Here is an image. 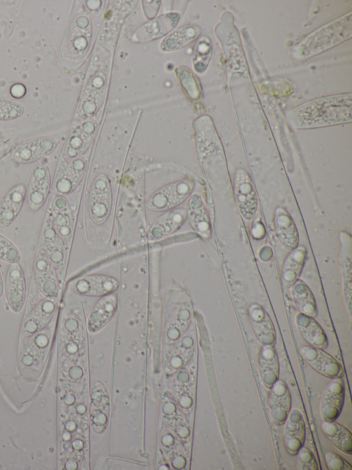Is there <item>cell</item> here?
I'll return each instance as SVG.
<instances>
[{
    "instance_id": "1f68e13d",
    "label": "cell",
    "mask_w": 352,
    "mask_h": 470,
    "mask_svg": "<svg viewBox=\"0 0 352 470\" xmlns=\"http://www.w3.org/2000/svg\"><path fill=\"white\" fill-rule=\"evenodd\" d=\"M10 91L11 92L17 91L12 95L15 98H21L25 93V88L21 84H16L12 86Z\"/></svg>"
},
{
    "instance_id": "d6986e66",
    "label": "cell",
    "mask_w": 352,
    "mask_h": 470,
    "mask_svg": "<svg viewBox=\"0 0 352 470\" xmlns=\"http://www.w3.org/2000/svg\"><path fill=\"white\" fill-rule=\"evenodd\" d=\"M321 429L328 440L342 452L351 454L352 436L351 432L341 424L334 421H323Z\"/></svg>"
},
{
    "instance_id": "ac0fdd59",
    "label": "cell",
    "mask_w": 352,
    "mask_h": 470,
    "mask_svg": "<svg viewBox=\"0 0 352 470\" xmlns=\"http://www.w3.org/2000/svg\"><path fill=\"white\" fill-rule=\"evenodd\" d=\"M307 256V249L298 245L286 257L282 269V280L285 287H291L298 278Z\"/></svg>"
},
{
    "instance_id": "8fae6325",
    "label": "cell",
    "mask_w": 352,
    "mask_h": 470,
    "mask_svg": "<svg viewBox=\"0 0 352 470\" xmlns=\"http://www.w3.org/2000/svg\"><path fill=\"white\" fill-rule=\"evenodd\" d=\"M269 405L272 418L278 425L284 424L292 405L289 391L285 382L278 379L270 388Z\"/></svg>"
},
{
    "instance_id": "83f0119b",
    "label": "cell",
    "mask_w": 352,
    "mask_h": 470,
    "mask_svg": "<svg viewBox=\"0 0 352 470\" xmlns=\"http://www.w3.org/2000/svg\"><path fill=\"white\" fill-rule=\"evenodd\" d=\"M21 258L20 252L16 245L0 234V260L12 264L19 263Z\"/></svg>"
},
{
    "instance_id": "277c9868",
    "label": "cell",
    "mask_w": 352,
    "mask_h": 470,
    "mask_svg": "<svg viewBox=\"0 0 352 470\" xmlns=\"http://www.w3.org/2000/svg\"><path fill=\"white\" fill-rule=\"evenodd\" d=\"M56 141L47 136L30 139L19 143L13 150L11 159L21 164H29L42 160L56 147Z\"/></svg>"
},
{
    "instance_id": "5bb4252c",
    "label": "cell",
    "mask_w": 352,
    "mask_h": 470,
    "mask_svg": "<svg viewBox=\"0 0 352 470\" xmlns=\"http://www.w3.org/2000/svg\"><path fill=\"white\" fill-rule=\"evenodd\" d=\"M274 229L276 236L287 249L292 251L298 245V233L296 225L283 207H278L274 212Z\"/></svg>"
},
{
    "instance_id": "d6a6232c",
    "label": "cell",
    "mask_w": 352,
    "mask_h": 470,
    "mask_svg": "<svg viewBox=\"0 0 352 470\" xmlns=\"http://www.w3.org/2000/svg\"><path fill=\"white\" fill-rule=\"evenodd\" d=\"M3 292H4V285H3V282L1 274L0 273V298L2 296Z\"/></svg>"
},
{
    "instance_id": "3957f363",
    "label": "cell",
    "mask_w": 352,
    "mask_h": 470,
    "mask_svg": "<svg viewBox=\"0 0 352 470\" xmlns=\"http://www.w3.org/2000/svg\"><path fill=\"white\" fill-rule=\"evenodd\" d=\"M51 187V174L47 163L37 161L31 170L26 191L29 208L36 212L46 202Z\"/></svg>"
},
{
    "instance_id": "7c38bea8",
    "label": "cell",
    "mask_w": 352,
    "mask_h": 470,
    "mask_svg": "<svg viewBox=\"0 0 352 470\" xmlns=\"http://www.w3.org/2000/svg\"><path fill=\"white\" fill-rule=\"evenodd\" d=\"M284 442L287 451L292 456L297 454L302 447L305 437V427L301 413L298 410L290 411L284 422Z\"/></svg>"
},
{
    "instance_id": "44dd1931",
    "label": "cell",
    "mask_w": 352,
    "mask_h": 470,
    "mask_svg": "<svg viewBox=\"0 0 352 470\" xmlns=\"http://www.w3.org/2000/svg\"><path fill=\"white\" fill-rule=\"evenodd\" d=\"M340 264L343 278L344 296L350 311L351 303V238L347 234H340Z\"/></svg>"
},
{
    "instance_id": "ba28073f",
    "label": "cell",
    "mask_w": 352,
    "mask_h": 470,
    "mask_svg": "<svg viewBox=\"0 0 352 470\" xmlns=\"http://www.w3.org/2000/svg\"><path fill=\"white\" fill-rule=\"evenodd\" d=\"M8 304L14 312L21 311L26 297V285L22 267L17 263L10 264L4 286Z\"/></svg>"
},
{
    "instance_id": "603a6c76",
    "label": "cell",
    "mask_w": 352,
    "mask_h": 470,
    "mask_svg": "<svg viewBox=\"0 0 352 470\" xmlns=\"http://www.w3.org/2000/svg\"><path fill=\"white\" fill-rule=\"evenodd\" d=\"M91 199V212L94 219L102 221L109 210L111 194L106 181L99 179L93 188Z\"/></svg>"
},
{
    "instance_id": "cb8c5ba5",
    "label": "cell",
    "mask_w": 352,
    "mask_h": 470,
    "mask_svg": "<svg viewBox=\"0 0 352 470\" xmlns=\"http://www.w3.org/2000/svg\"><path fill=\"white\" fill-rule=\"evenodd\" d=\"M184 212L182 210L170 211L155 222L148 232L151 239H158L176 230L184 220Z\"/></svg>"
},
{
    "instance_id": "30bf717a",
    "label": "cell",
    "mask_w": 352,
    "mask_h": 470,
    "mask_svg": "<svg viewBox=\"0 0 352 470\" xmlns=\"http://www.w3.org/2000/svg\"><path fill=\"white\" fill-rule=\"evenodd\" d=\"M27 187L18 183L11 187L0 203V227L10 226L16 218L26 199Z\"/></svg>"
},
{
    "instance_id": "f1b7e54d",
    "label": "cell",
    "mask_w": 352,
    "mask_h": 470,
    "mask_svg": "<svg viewBox=\"0 0 352 470\" xmlns=\"http://www.w3.org/2000/svg\"><path fill=\"white\" fill-rule=\"evenodd\" d=\"M24 113L23 107L15 102L0 100V121L19 118Z\"/></svg>"
},
{
    "instance_id": "5b68a950",
    "label": "cell",
    "mask_w": 352,
    "mask_h": 470,
    "mask_svg": "<svg viewBox=\"0 0 352 470\" xmlns=\"http://www.w3.org/2000/svg\"><path fill=\"white\" fill-rule=\"evenodd\" d=\"M193 185L190 181H182L157 190L149 198L147 206L155 211H164L181 203L190 193Z\"/></svg>"
},
{
    "instance_id": "7402d4cb",
    "label": "cell",
    "mask_w": 352,
    "mask_h": 470,
    "mask_svg": "<svg viewBox=\"0 0 352 470\" xmlns=\"http://www.w3.org/2000/svg\"><path fill=\"white\" fill-rule=\"evenodd\" d=\"M188 216L192 227L203 237L210 236V222L207 210L197 195L192 196L188 203Z\"/></svg>"
},
{
    "instance_id": "484cf974",
    "label": "cell",
    "mask_w": 352,
    "mask_h": 470,
    "mask_svg": "<svg viewBox=\"0 0 352 470\" xmlns=\"http://www.w3.org/2000/svg\"><path fill=\"white\" fill-rule=\"evenodd\" d=\"M200 32L199 28L197 26L182 27L164 39L163 48L173 50L182 48L194 41Z\"/></svg>"
},
{
    "instance_id": "4dcf8cb0",
    "label": "cell",
    "mask_w": 352,
    "mask_h": 470,
    "mask_svg": "<svg viewBox=\"0 0 352 470\" xmlns=\"http://www.w3.org/2000/svg\"><path fill=\"white\" fill-rule=\"evenodd\" d=\"M325 460L329 469L351 470L352 469L346 460L332 451H327L325 453Z\"/></svg>"
},
{
    "instance_id": "9a60e30c",
    "label": "cell",
    "mask_w": 352,
    "mask_h": 470,
    "mask_svg": "<svg viewBox=\"0 0 352 470\" xmlns=\"http://www.w3.org/2000/svg\"><path fill=\"white\" fill-rule=\"evenodd\" d=\"M118 285V281L112 277L92 274L78 280L75 284V289L84 295L102 296L111 294Z\"/></svg>"
},
{
    "instance_id": "ffe728a7",
    "label": "cell",
    "mask_w": 352,
    "mask_h": 470,
    "mask_svg": "<svg viewBox=\"0 0 352 470\" xmlns=\"http://www.w3.org/2000/svg\"><path fill=\"white\" fill-rule=\"evenodd\" d=\"M116 296L109 294L102 297L94 307L88 322L90 331H95L104 326L112 317L116 307Z\"/></svg>"
},
{
    "instance_id": "2e32d148",
    "label": "cell",
    "mask_w": 352,
    "mask_h": 470,
    "mask_svg": "<svg viewBox=\"0 0 352 470\" xmlns=\"http://www.w3.org/2000/svg\"><path fill=\"white\" fill-rule=\"evenodd\" d=\"M296 325L301 336L309 345L320 349L327 347V336L313 317L299 313L296 317Z\"/></svg>"
},
{
    "instance_id": "7a4b0ae2",
    "label": "cell",
    "mask_w": 352,
    "mask_h": 470,
    "mask_svg": "<svg viewBox=\"0 0 352 470\" xmlns=\"http://www.w3.org/2000/svg\"><path fill=\"white\" fill-rule=\"evenodd\" d=\"M351 12L325 25L302 40L293 50L296 59H305L320 54L351 38Z\"/></svg>"
},
{
    "instance_id": "4316f807",
    "label": "cell",
    "mask_w": 352,
    "mask_h": 470,
    "mask_svg": "<svg viewBox=\"0 0 352 470\" xmlns=\"http://www.w3.org/2000/svg\"><path fill=\"white\" fill-rule=\"evenodd\" d=\"M211 55V44L209 39L203 38L197 44L195 51V68L198 72L204 71Z\"/></svg>"
},
{
    "instance_id": "52a82bcc",
    "label": "cell",
    "mask_w": 352,
    "mask_h": 470,
    "mask_svg": "<svg viewBox=\"0 0 352 470\" xmlns=\"http://www.w3.org/2000/svg\"><path fill=\"white\" fill-rule=\"evenodd\" d=\"M300 354L307 364L318 374L329 378H341L343 369L340 364L322 349L303 346Z\"/></svg>"
},
{
    "instance_id": "6da1fadb",
    "label": "cell",
    "mask_w": 352,
    "mask_h": 470,
    "mask_svg": "<svg viewBox=\"0 0 352 470\" xmlns=\"http://www.w3.org/2000/svg\"><path fill=\"white\" fill-rule=\"evenodd\" d=\"M292 127L310 129L344 123L352 121V94H341L306 102L287 115Z\"/></svg>"
},
{
    "instance_id": "e0dca14e",
    "label": "cell",
    "mask_w": 352,
    "mask_h": 470,
    "mask_svg": "<svg viewBox=\"0 0 352 470\" xmlns=\"http://www.w3.org/2000/svg\"><path fill=\"white\" fill-rule=\"evenodd\" d=\"M261 378L267 388H270L278 379L279 364L273 345H264L258 358Z\"/></svg>"
},
{
    "instance_id": "f546056e",
    "label": "cell",
    "mask_w": 352,
    "mask_h": 470,
    "mask_svg": "<svg viewBox=\"0 0 352 470\" xmlns=\"http://www.w3.org/2000/svg\"><path fill=\"white\" fill-rule=\"evenodd\" d=\"M297 467L298 469H318V464L311 451L307 447H302L298 451Z\"/></svg>"
},
{
    "instance_id": "9c48e42d",
    "label": "cell",
    "mask_w": 352,
    "mask_h": 470,
    "mask_svg": "<svg viewBox=\"0 0 352 470\" xmlns=\"http://www.w3.org/2000/svg\"><path fill=\"white\" fill-rule=\"evenodd\" d=\"M344 400V387L341 378H333L323 391L320 413L323 420L334 421L340 415Z\"/></svg>"
},
{
    "instance_id": "d4e9b609",
    "label": "cell",
    "mask_w": 352,
    "mask_h": 470,
    "mask_svg": "<svg viewBox=\"0 0 352 470\" xmlns=\"http://www.w3.org/2000/svg\"><path fill=\"white\" fill-rule=\"evenodd\" d=\"M293 302L300 313L311 317H316L317 308L313 293L302 280H297L292 285Z\"/></svg>"
},
{
    "instance_id": "4fadbf2b",
    "label": "cell",
    "mask_w": 352,
    "mask_h": 470,
    "mask_svg": "<svg viewBox=\"0 0 352 470\" xmlns=\"http://www.w3.org/2000/svg\"><path fill=\"white\" fill-rule=\"evenodd\" d=\"M249 317L253 332L258 340L264 345H272L276 335L273 323L267 312L256 303L249 307Z\"/></svg>"
},
{
    "instance_id": "8992f818",
    "label": "cell",
    "mask_w": 352,
    "mask_h": 470,
    "mask_svg": "<svg viewBox=\"0 0 352 470\" xmlns=\"http://www.w3.org/2000/svg\"><path fill=\"white\" fill-rule=\"evenodd\" d=\"M234 185L240 213L246 220H251L256 212L257 198L251 178L245 170L239 169L236 171Z\"/></svg>"
}]
</instances>
